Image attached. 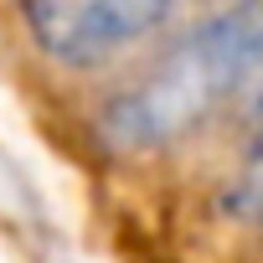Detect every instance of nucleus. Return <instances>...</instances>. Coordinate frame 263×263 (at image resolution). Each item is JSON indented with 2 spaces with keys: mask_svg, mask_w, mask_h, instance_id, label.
<instances>
[{
  "mask_svg": "<svg viewBox=\"0 0 263 263\" xmlns=\"http://www.w3.org/2000/svg\"><path fill=\"white\" fill-rule=\"evenodd\" d=\"M227 212L237 222H248V227L263 232V155L237 176V186H227Z\"/></svg>",
  "mask_w": 263,
  "mask_h": 263,
  "instance_id": "3",
  "label": "nucleus"
},
{
  "mask_svg": "<svg viewBox=\"0 0 263 263\" xmlns=\"http://www.w3.org/2000/svg\"><path fill=\"white\" fill-rule=\"evenodd\" d=\"M16 11L47 62L62 72H103L155 47L176 26L181 0H16Z\"/></svg>",
  "mask_w": 263,
  "mask_h": 263,
  "instance_id": "2",
  "label": "nucleus"
},
{
  "mask_svg": "<svg viewBox=\"0 0 263 263\" xmlns=\"http://www.w3.org/2000/svg\"><path fill=\"white\" fill-rule=\"evenodd\" d=\"M263 67V0H217V6L160 36L155 52L108 88L98 103V135L114 155H155L217 114L237 108L242 88Z\"/></svg>",
  "mask_w": 263,
  "mask_h": 263,
  "instance_id": "1",
  "label": "nucleus"
}]
</instances>
